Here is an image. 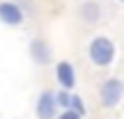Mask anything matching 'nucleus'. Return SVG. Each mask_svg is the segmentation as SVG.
Returning <instances> with one entry per match:
<instances>
[{
    "label": "nucleus",
    "instance_id": "f257e3e1",
    "mask_svg": "<svg viewBox=\"0 0 124 119\" xmlns=\"http://www.w3.org/2000/svg\"><path fill=\"white\" fill-rule=\"evenodd\" d=\"M87 60L99 69H108L117 60V44L106 35H97L87 41Z\"/></svg>",
    "mask_w": 124,
    "mask_h": 119
},
{
    "label": "nucleus",
    "instance_id": "f03ea898",
    "mask_svg": "<svg viewBox=\"0 0 124 119\" xmlns=\"http://www.w3.org/2000/svg\"><path fill=\"white\" fill-rule=\"evenodd\" d=\"M124 98V80L122 78H106L99 87V103L106 110H113Z\"/></svg>",
    "mask_w": 124,
    "mask_h": 119
},
{
    "label": "nucleus",
    "instance_id": "7ed1b4c3",
    "mask_svg": "<svg viewBox=\"0 0 124 119\" xmlns=\"http://www.w3.org/2000/svg\"><path fill=\"white\" fill-rule=\"evenodd\" d=\"M55 80L62 89H69L74 92L76 83H78V76H76V66L71 64L69 60H60L55 62Z\"/></svg>",
    "mask_w": 124,
    "mask_h": 119
},
{
    "label": "nucleus",
    "instance_id": "20e7f679",
    "mask_svg": "<svg viewBox=\"0 0 124 119\" xmlns=\"http://www.w3.org/2000/svg\"><path fill=\"white\" fill-rule=\"evenodd\" d=\"M35 115H37V119H53L55 115H58L55 92H51V89H44V92L37 96V103H35Z\"/></svg>",
    "mask_w": 124,
    "mask_h": 119
},
{
    "label": "nucleus",
    "instance_id": "39448f33",
    "mask_svg": "<svg viewBox=\"0 0 124 119\" xmlns=\"http://www.w3.org/2000/svg\"><path fill=\"white\" fill-rule=\"evenodd\" d=\"M0 21L5 23V25H21L23 21H25V12H23L21 5L12 2V0H5V2H0Z\"/></svg>",
    "mask_w": 124,
    "mask_h": 119
},
{
    "label": "nucleus",
    "instance_id": "423d86ee",
    "mask_svg": "<svg viewBox=\"0 0 124 119\" xmlns=\"http://www.w3.org/2000/svg\"><path fill=\"white\" fill-rule=\"evenodd\" d=\"M78 16L87 25H97L101 21V5L97 0H85V2L78 5Z\"/></svg>",
    "mask_w": 124,
    "mask_h": 119
},
{
    "label": "nucleus",
    "instance_id": "0eeeda50",
    "mask_svg": "<svg viewBox=\"0 0 124 119\" xmlns=\"http://www.w3.org/2000/svg\"><path fill=\"white\" fill-rule=\"evenodd\" d=\"M30 57L35 60L39 66L48 64L51 57H53V53H51V46L46 44L44 39H32V41H30Z\"/></svg>",
    "mask_w": 124,
    "mask_h": 119
},
{
    "label": "nucleus",
    "instance_id": "6e6552de",
    "mask_svg": "<svg viewBox=\"0 0 124 119\" xmlns=\"http://www.w3.org/2000/svg\"><path fill=\"white\" fill-rule=\"evenodd\" d=\"M69 108H71L74 112H78L80 117H85V115H87V105H85L83 96H78L76 92H71V103H69Z\"/></svg>",
    "mask_w": 124,
    "mask_h": 119
},
{
    "label": "nucleus",
    "instance_id": "1a4fd4ad",
    "mask_svg": "<svg viewBox=\"0 0 124 119\" xmlns=\"http://www.w3.org/2000/svg\"><path fill=\"white\" fill-rule=\"evenodd\" d=\"M55 103H58V110H67L69 103H71V92L60 87L58 92H55Z\"/></svg>",
    "mask_w": 124,
    "mask_h": 119
},
{
    "label": "nucleus",
    "instance_id": "9d476101",
    "mask_svg": "<svg viewBox=\"0 0 124 119\" xmlns=\"http://www.w3.org/2000/svg\"><path fill=\"white\" fill-rule=\"evenodd\" d=\"M53 119H83V117H80L78 112H74V110H71V108H67V110L58 112V115H55Z\"/></svg>",
    "mask_w": 124,
    "mask_h": 119
},
{
    "label": "nucleus",
    "instance_id": "9b49d317",
    "mask_svg": "<svg viewBox=\"0 0 124 119\" xmlns=\"http://www.w3.org/2000/svg\"><path fill=\"white\" fill-rule=\"evenodd\" d=\"M115 2H120V5H124V0H115Z\"/></svg>",
    "mask_w": 124,
    "mask_h": 119
}]
</instances>
